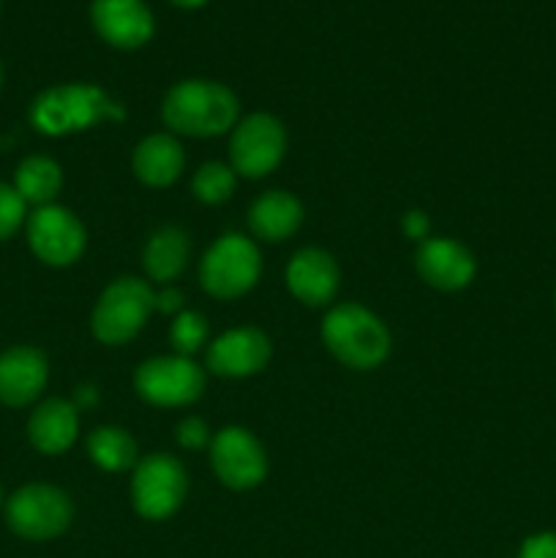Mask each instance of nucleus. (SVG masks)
<instances>
[{
  "label": "nucleus",
  "instance_id": "1",
  "mask_svg": "<svg viewBox=\"0 0 556 558\" xmlns=\"http://www.w3.org/2000/svg\"><path fill=\"white\" fill-rule=\"evenodd\" d=\"M240 101L223 82L183 80L167 90L161 101V120L172 134L221 136L238 125Z\"/></svg>",
  "mask_w": 556,
  "mask_h": 558
},
{
  "label": "nucleus",
  "instance_id": "2",
  "mask_svg": "<svg viewBox=\"0 0 556 558\" xmlns=\"http://www.w3.org/2000/svg\"><path fill=\"white\" fill-rule=\"evenodd\" d=\"M125 107L90 82H65L38 93L31 104V125L44 136H69L104 120H123Z\"/></svg>",
  "mask_w": 556,
  "mask_h": 558
},
{
  "label": "nucleus",
  "instance_id": "3",
  "mask_svg": "<svg viewBox=\"0 0 556 558\" xmlns=\"http://www.w3.org/2000/svg\"><path fill=\"white\" fill-rule=\"evenodd\" d=\"M322 341L333 357L352 371H374L390 354V330L374 311L358 303H341L327 311Z\"/></svg>",
  "mask_w": 556,
  "mask_h": 558
},
{
  "label": "nucleus",
  "instance_id": "4",
  "mask_svg": "<svg viewBox=\"0 0 556 558\" xmlns=\"http://www.w3.org/2000/svg\"><path fill=\"white\" fill-rule=\"evenodd\" d=\"M156 311V292L136 276L114 278L93 308V336L107 347H120L140 336L150 314Z\"/></svg>",
  "mask_w": 556,
  "mask_h": 558
},
{
  "label": "nucleus",
  "instance_id": "5",
  "mask_svg": "<svg viewBox=\"0 0 556 558\" xmlns=\"http://www.w3.org/2000/svg\"><path fill=\"white\" fill-rule=\"evenodd\" d=\"M262 276V254L245 234H223L200 262V283L210 298L234 300L256 287Z\"/></svg>",
  "mask_w": 556,
  "mask_h": 558
},
{
  "label": "nucleus",
  "instance_id": "6",
  "mask_svg": "<svg viewBox=\"0 0 556 558\" xmlns=\"http://www.w3.org/2000/svg\"><path fill=\"white\" fill-rule=\"evenodd\" d=\"M71 521H74V505L69 494L55 485H22L5 501V523L16 537L27 543H47L60 537Z\"/></svg>",
  "mask_w": 556,
  "mask_h": 558
},
{
  "label": "nucleus",
  "instance_id": "7",
  "mask_svg": "<svg viewBox=\"0 0 556 558\" xmlns=\"http://www.w3.org/2000/svg\"><path fill=\"white\" fill-rule=\"evenodd\" d=\"M185 494H189V474L178 458L153 452L136 461L131 477V505L136 515L145 521H167L180 510Z\"/></svg>",
  "mask_w": 556,
  "mask_h": 558
},
{
  "label": "nucleus",
  "instance_id": "8",
  "mask_svg": "<svg viewBox=\"0 0 556 558\" xmlns=\"http://www.w3.org/2000/svg\"><path fill=\"white\" fill-rule=\"evenodd\" d=\"M287 156V129L267 112L240 120L229 136V167L249 180L267 178Z\"/></svg>",
  "mask_w": 556,
  "mask_h": 558
},
{
  "label": "nucleus",
  "instance_id": "9",
  "mask_svg": "<svg viewBox=\"0 0 556 558\" xmlns=\"http://www.w3.org/2000/svg\"><path fill=\"white\" fill-rule=\"evenodd\" d=\"M134 390L150 407H189L205 392V371L183 354L150 357L136 368Z\"/></svg>",
  "mask_w": 556,
  "mask_h": 558
},
{
  "label": "nucleus",
  "instance_id": "10",
  "mask_svg": "<svg viewBox=\"0 0 556 558\" xmlns=\"http://www.w3.org/2000/svg\"><path fill=\"white\" fill-rule=\"evenodd\" d=\"M27 245L49 267H71L87 245L85 223L63 205H44L27 216Z\"/></svg>",
  "mask_w": 556,
  "mask_h": 558
},
{
  "label": "nucleus",
  "instance_id": "11",
  "mask_svg": "<svg viewBox=\"0 0 556 558\" xmlns=\"http://www.w3.org/2000/svg\"><path fill=\"white\" fill-rule=\"evenodd\" d=\"M210 466L227 488H256L267 477L265 447L251 430L227 425L210 441Z\"/></svg>",
  "mask_w": 556,
  "mask_h": 558
},
{
  "label": "nucleus",
  "instance_id": "12",
  "mask_svg": "<svg viewBox=\"0 0 556 558\" xmlns=\"http://www.w3.org/2000/svg\"><path fill=\"white\" fill-rule=\"evenodd\" d=\"M270 338L259 327H234L221 332L207 349V371L221 379H245L270 363Z\"/></svg>",
  "mask_w": 556,
  "mask_h": 558
},
{
  "label": "nucleus",
  "instance_id": "13",
  "mask_svg": "<svg viewBox=\"0 0 556 558\" xmlns=\"http://www.w3.org/2000/svg\"><path fill=\"white\" fill-rule=\"evenodd\" d=\"M93 31L114 49H140L156 33V16L145 0H93Z\"/></svg>",
  "mask_w": 556,
  "mask_h": 558
},
{
  "label": "nucleus",
  "instance_id": "14",
  "mask_svg": "<svg viewBox=\"0 0 556 558\" xmlns=\"http://www.w3.org/2000/svg\"><path fill=\"white\" fill-rule=\"evenodd\" d=\"M414 267L428 287L439 292H458L474 281L478 262L474 254L450 238H428L414 254Z\"/></svg>",
  "mask_w": 556,
  "mask_h": 558
},
{
  "label": "nucleus",
  "instance_id": "15",
  "mask_svg": "<svg viewBox=\"0 0 556 558\" xmlns=\"http://www.w3.org/2000/svg\"><path fill=\"white\" fill-rule=\"evenodd\" d=\"M49 379L47 354L36 347H9L0 352V403L11 409L31 407Z\"/></svg>",
  "mask_w": 556,
  "mask_h": 558
},
{
  "label": "nucleus",
  "instance_id": "16",
  "mask_svg": "<svg viewBox=\"0 0 556 558\" xmlns=\"http://www.w3.org/2000/svg\"><path fill=\"white\" fill-rule=\"evenodd\" d=\"M341 270L322 248H300L287 265V287L294 300L309 308H322L338 294Z\"/></svg>",
  "mask_w": 556,
  "mask_h": 558
},
{
  "label": "nucleus",
  "instance_id": "17",
  "mask_svg": "<svg viewBox=\"0 0 556 558\" xmlns=\"http://www.w3.org/2000/svg\"><path fill=\"white\" fill-rule=\"evenodd\" d=\"M80 436V409L65 398H49L33 409L27 439L41 456H63Z\"/></svg>",
  "mask_w": 556,
  "mask_h": 558
},
{
  "label": "nucleus",
  "instance_id": "18",
  "mask_svg": "<svg viewBox=\"0 0 556 558\" xmlns=\"http://www.w3.org/2000/svg\"><path fill=\"white\" fill-rule=\"evenodd\" d=\"M131 167L140 183L150 189H167L183 174L185 153L172 134H150L134 147Z\"/></svg>",
  "mask_w": 556,
  "mask_h": 558
},
{
  "label": "nucleus",
  "instance_id": "19",
  "mask_svg": "<svg viewBox=\"0 0 556 558\" xmlns=\"http://www.w3.org/2000/svg\"><path fill=\"white\" fill-rule=\"evenodd\" d=\"M303 223V205L289 191H265L249 207V229L265 243L289 240Z\"/></svg>",
  "mask_w": 556,
  "mask_h": 558
},
{
  "label": "nucleus",
  "instance_id": "20",
  "mask_svg": "<svg viewBox=\"0 0 556 558\" xmlns=\"http://www.w3.org/2000/svg\"><path fill=\"white\" fill-rule=\"evenodd\" d=\"M191 256V240L180 227H161L147 238L142 251V267L158 283H169L185 270Z\"/></svg>",
  "mask_w": 556,
  "mask_h": 558
},
{
  "label": "nucleus",
  "instance_id": "21",
  "mask_svg": "<svg viewBox=\"0 0 556 558\" xmlns=\"http://www.w3.org/2000/svg\"><path fill=\"white\" fill-rule=\"evenodd\" d=\"M14 189L25 205H55L63 189V169L49 156H27L14 172Z\"/></svg>",
  "mask_w": 556,
  "mask_h": 558
},
{
  "label": "nucleus",
  "instance_id": "22",
  "mask_svg": "<svg viewBox=\"0 0 556 558\" xmlns=\"http://www.w3.org/2000/svg\"><path fill=\"white\" fill-rule=\"evenodd\" d=\"M87 456L104 472H125L136 466V441L125 428L101 425L87 436Z\"/></svg>",
  "mask_w": 556,
  "mask_h": 558
},
{
  "label": "nucleus",
  "instance_id": "23",
  "mask_svg": "<svg viewBox=\"0 0 556 558\" xmlns=\"http://www.w3.org/2000/svg\"><path fill=\"white\" fill-rule=\"evenodd\" d=\"M238 174L229 163L207 161L196 169L194 180H191V191L202 205H223L232 196Z\"/></svg>",
  "mask_w": 556,
  "mask_h": 558
},
{
  "label": "nucleus",
  "instance_id": "24",
  "mask_svg": "<svg viewBox=\"0 0 556 558\" xmlns=\"http://www.w3.org/2000/svg\"><path fill=\"white\" fill-rule=\"evenodd\" d=\"M207 336H210V327L200 311H180L169 327V341H172L174 352L183 357H191L196 349L205 347Z\"/></svg>",
  "mask_w": 556,
  "mask_h": 558
},
{
  "label": "nucleus",
  "instance_id": "25",
  "mask_svg": "<svg viewBox=\"0 0 556 558\" xmlns=\"http://www.w3.org/2000/svg\"><path fill=\"white\" fill-rule=\"evenodd\" d=\"M27 221V205L14 185L0 183V243L9 240Z\"/></svg>",
  "mask_w": 556,
  "mask_h": 558
},
{
  "label": "nucleus",
  "instance_id": "26",
  "mask_svg": "<svg viewBox=\"0 0 556 558\" xmlns=\"http://www.w3.org/2000/svg\"><path fill=\"white\" fill-rule=\"evenodd\" d=\"M174 439H178V445L183 447V450H202V447H210L213 434L210 428H207L205 420L185 417L183 423L178 425V430H174Z\"/></svg>",
  "mask_w": 556,
  "mask_h": 558
},
{
  "label": "nucleus",
  "instance_id": "27",
  "mask_svg": "<svg viewBox=\"0 0 556 558\" xmlns=\"http://www.w3.org/2000/svg\"><path fill=\"white\" fill-rule=\"evenodd\" d=\"M518 558H556V532H540L523 539Z\"/></svg>",
  "mask_w": 556,
  "mask_h": 558
},
{
  "label": "nucleus",
  "instance_id": "28",
  "mask_svg": "<svg viewBox=\"0 0 556 558\" xmlns=\"http://www.w3.org/2000/svg\"><path fill=\"white\" fill-rule=\"evenodd\" d=\"M401 229L409 240H420V243H423V240H428L431 221L423 210H409V213H403Z\"/></svg>",
  "mask_w": 556,
  "mask_h": 558
},
{
  "label": "nucleus",
  "instance_id": "29",
  "mask_svg": "<svg viewBox=\"0 0 556 558\" xmlns=\"http://www.w3.org/2000/svg\"><path fill=\"white\" fill-rule=\"evenodd\" d=\"M183 303H185V298H183V292H180V289L169 287V289H164V292H156V311H158V314L178 316L180 311H185Z\"/></svg>",
  "mask_w": 556,
  "mask_h": 558
},
{
  "label": "nucleus",
  "instance_id": "30",
  "mask_svg": "<svg viewBox=\"0 0 556 558\" xmlns=\"http://www.w3.org/2000/svg\"><path fill=\"white\" fill-rule=\"evenodd\" d=\"M96 401H98L96 387H93V385H80V387H76V398H74V407L76 409H90V407H96Z\"/></svg>",
  "mask_w": 556,
  "mask_h": 558
},
{
  "label": "nucleus",
  "instance_id": "31",
  "mask_svg": "<svg viewBox=\"0 0 556 558\" xmlns=\"http://www.w3.org/2000/svg\"><path fill=\"white\" fill-rule=\"evenodd\" d=\"M172 5H178V9H185V11H194V9H202L205 3H210V0H169Z\"/></svg>",
  "mask_w": 556,
  "mask_h": 558
},
{
  "label": "nucleus",
  "instance_id": "32",
  "mask_svg": "<svg viewBox=\"0 0 556 558\" xmlns=\"http://www.w3.org/2000/svg\"><path fill=\"white\" fill-rule=\"evenodd\" d=\"M0 87H3V65H0Z\"/></svg>",
  "mask_w": 556,
  "mask_h": 558
},
{
  "label": "nucleus",
  "instance_id": "33",
  "mask_svg": "<svg viewBox=\"0 0 556 558\" xmlns=\"http://www.w3.org/2000/svg\"><path fill=\"white\" fill-rule=\"evenodd\" d=\"M0 505H3V490H0Z\"/></svg>",
  "mask_w": 556,
  "mask_h": 558
},
{
  "label": "nucleus",
  "instance_id": "34",
  "mask_svg": "<svg viewBox=\"0 0 556 558\" xmlns=\"http://www.w3.org/2000/svg\"><path fill=\"white\" fill-rule=\"evenodd\" d=\"M554 308H556V294H554Z\"/></svg>",
  "mask_w": 556,
  "mask_h": 558
},
{
  "label": "nucleus",
  "instance_id": "35",
  "mask_svg": "<svg viewBox=\"0 0 556 558\" xmlns=\"http://www.w3.org/2000/svg\"><path fill=\"white\" fill-rule=\"evenodd\" d=\"M0 5H3V0H0Z\"/></svg>",
  "mask_w": 556,
  "mask_h": 558
}]
</instances>
